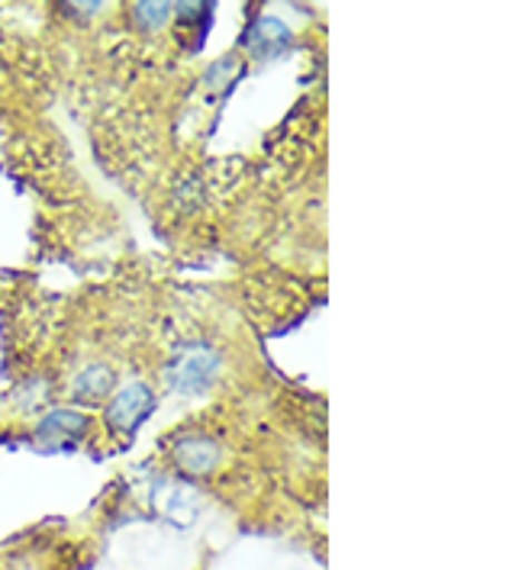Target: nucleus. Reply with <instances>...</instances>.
Segmentation results:
<instances>
[{"mask_svg":"<svg viewBox=\"0 0 522 570\" xmlns=\"http://www.w3.org/2000/svg\"><path fill=\"white\" fill-rule=\"evenodd\" d=\"M223 374V358L207 345H185L181 352H175V358L165 367V384L168 391L181 393V396H197L207 393Z\"/></svg>","mask_w":522,"mask_h":570,"instance_id":"nucleus-1","label":"nucleus"},{"mask_svg":"<svg viewBox=\"0 0 522 570\" xmlns=\"http://www.w3.org/2000/svg\"><path fill=\"white\" fill-rule=\"evenodd\" d=\"M152 403V387L142 384V381H132V384H126V387H120V391L114 393V400L107 403V416H104V420L110 425V432L129 435V432H136L139 422L149 416Z\"/></svg>","mask_w":522,"mask_h":570,"instance_id":"nucleus-2","label":"nucleus"},{"mask_svg":"<svg viewBox=\"0 0 522 570\" xmlns=\"http://www.w3.org/2000/svg\"><path fill=\"white\" fill-rule=\"evenodd\" d=\"M171 461L178 471H185L190 478H210L223 464V445L210 435H185L175 442Z\"/></svg>","mask_w":522,"mask_h":570,"instance_id":"nucleus-3","label":"nucleus"},{"mask_svg":"<svg viewBox=\"0 0 522 570\" xmlns=\"http://www.w3.org/2000/svg\"><path fill=\"white\" fill-rule=\"evenodd\" d=\"M88 425L91 420L85 416V413H78V410H52V413H46L39 425H36V439L39 442H52V445H65V442H75V439H81L85 432H88Z\"/></svg>","mask_w":522,"mask_h":570,"instance_id":"nucleus-4","label":"nucleus"},{"mask_svg":"<svg viewBox=\"0 0 522 570\" xmlns=\"http://www.w3.org/2000/svg\"><path fill=\"white\" fill-rule=\"evenodd\" d=\"M243 46H246L252 59H275V56H280V52L290 46V30H287L280 20H275V17H262V20L246 32Z\"/></svg>","mask_w":522,"mask_h":570,"instance_id":"nucleus-5","label":"nucleus"},{"mask_svg":"<svg viewBox=\"0 0 522 570\" xmlns=\"http://www.w3.org/2000/svg\"><path fill=\"white\" fill-rule=\"evenodd\" d=\"M114 384H117V374L107 364H91L75 377L71 393H75V400L93 403V400H104L107 393H114Z\"/></svg>","mask_w":522,"mask_h":570,"instance_id":"nucleus-6","label":"nucleus"},{"mask_svg":"<svg viewBox=\"0 0 522 570\" xmlns=\"http://www.w3.org/2000/svg\"><path fill=\"white\" fill-rule=\"evenodd\" d=\"M175 17V3H136V23L142 30H161Z\"/></svg>","mask_w":522,"mask_h":570,"instance_id":"nucleus-7","label":"nucleus"}]
</instances>
